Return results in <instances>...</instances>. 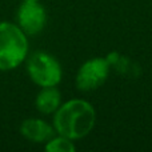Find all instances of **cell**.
<instances>
[{"mask_svg":"<svg viewBox=\"0 0 152 152\" xmlns=\"http://www.w3.org/2000/svg\"><path fill=\"white\" fill-rule=\"evenodd\" d=\"M96 112L91 103L81 99H71L63 103L53 113L55 132L71 140L86 137L94 129Z\"/></svg>","mask_w":152,"mask_h":152,"instance_id":"6da1fadb","label":"cell"},{"mask_svg":"<svg viewBox=\"0 0 152 152\" xmlns=\"http://www.w3.org/2000/svg\"><path fill=\"white\" fill-rule=\"evenodd\" d=\"M28 56V39L18 24L0 21V71H11Z\"/></svg>","mask_w":152,"mask_h":152,"instance_id":"7a4b0ae2","label":"cell"},{"mask_svg":"<svg viewBox=\"0 0 152 152\" xmlns=\"http://www.w3.org/2000/svg\"><path fill=\"white\" fill-rule=\"evenodd\" d=\"M27 72L31 80L39 87H56L61 81L63 69L51 53L36 51L27 56Z\"/></svg>","mask_w":152,"mask_h":152,"instance_id":"3957f363","label":"cell"},{"mask_svg":"<svg viewBox=\"0 0 152 152\" xmlns=\"http://www.w3.org/2000/svg\"><path fill=\"white\" fill-rule=\"evenodd\" d=\"M111 66L105 58H94L84 61L75 77L77 89L83 92L95 91L107 81Z\"/></svg>","mask_w":152,"mask_h":152,"instance_id":"277c9868","label":"cell"},{"mask_svg":"<svg viewBox=\"0 0 152 152\" xmlns=\"http://www.w3.org/2000/svg\"><path fill=\"white\" fill-rule=\"evenodd\" d=\"M18 26L27 36H34L42 32L47 23L45 8L39 1L24 0L16 13Z\"/></svg>","mask_w":152,"mask_h":152,"instance_id":"5b68a950","label":"cell"},{"mask_svg":"<svg viewBox=\"0 0 152 152\" xmlns=\"http://www.w3.org/2000/svg\"><path fill=\"white\" fill-rule=\"evenodd\" d=\"M20 134L32 143H47L55 136V128L42 119L31 118L23 120L20 124Z\"/></svg>","mask_w":152,"mask_h":152,"instance_id":"8992f818","label":"cell"},{"mask_svg":"<svg viewBox=\"0 0 152 152\" xmlns=\"http://www.w3.org/2000/svg\"><path fill=\"white\" fill-rule=\"evenodd\" d=\"M37 111L43 115H52L61 105V94L56 87H42L35 100Z\"/></svg>","mask_w":152,"mask_h":152,"instance_id":"52a82bcc","label":"cell"},{"mask_svg":"<svg viewBox=\"0 0 152 152\" xmlns=\"http://www.w3.org/2000/svg\"><path fill=\"white\" fill-rule=\"evenodd\" d=\"M45 151L47 152H75L76 147L74 140L68 139L66 136H61L58 134V136H52L45 143Z\"/></svg>","mask_w":152,"mask_h":152,"instance_id":"ba28073f","label":"cell"},{"mask_svg":"<svg viewBox=\"0 0 152 152\" xmlns=\"http://www.w3.org/2000/svg\"><path fill=\"white\" fill-rule=\"evenodd\" d=\"M31 1H39V0H31Z\"/></svg>","mask_w":152,"mask_h":152,"instance_id":"9c48e42d","label":"cell"}]
</instances>
